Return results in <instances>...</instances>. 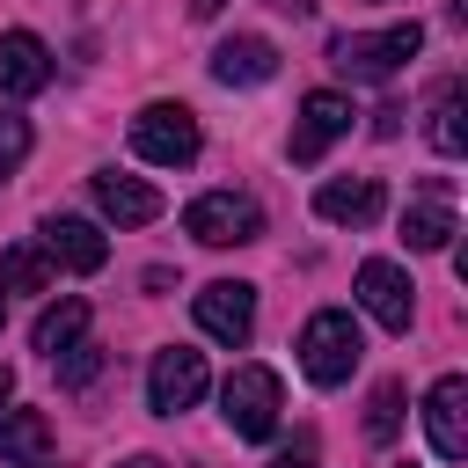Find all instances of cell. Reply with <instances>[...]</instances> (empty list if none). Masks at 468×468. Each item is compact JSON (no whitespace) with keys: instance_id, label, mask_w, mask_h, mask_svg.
I'll return each mask as SVG.
<instances>
[{"instance_id":"d6986e66","label":"cell","mask_w":468,"mask_h":468,"mask_svg":"<svg viewBox=\"0 0 468 468\" xmlns=\"http://www.w3.org/2000/svg\"><path fill=\"white\" fill-rule=\"evenodd\" d=\"M0 285H7V292H44V285H51V256H44L37 241L0 249Z\"/></svg>"},{"instance_id":"5b68a950","label":"cell","mask_w":468,"mask_h":468,"mask_svg":"<svg viewBox=\"0 0 468 468\" xmlns=\"http://www.w3.org/2000/svg\"><path fill=\"white\" fill-rule=\"evenodd\" d=\"M183 227H190L205 249H234V241H256V234H263V205L241 197V190H205V197L183 212Z\"/></svg>"},{"instance_id":"7402d4cb","label":"cell","mask_w":468,"mask_h":468,"mask_svg":"<svg viewBox=\"0 0 468 468\" xmlns=\"http://www.w3.org/2000/svg\"><path fill=\"white\" fill-rule=\"evenodd\" d=\"M51 366H58V380H66V388H88V380L102 373V344H73V351H58Z\"/></svg>"},{"instance_id":"e0dca14e","label":"cell","mask_w":468,"mask_h":468,"mask_svg":"<svg viewBox=\"0 0 468 468\" xmlns=\"http://www.w3.org/2000/svg\"><path fill=\"white\" fill-rule=\"evenodd\" d=\"M80 329H88V300H58V307H44V314H37V351H44V358H58V351H73V344H80Z\"/></svg>"},{"instance_id":"2e32d148","label":"cell","mask_w":468,"mask_h":468,"mask_svg":"<svg viewBox=\"0 0 468 468\" xmlns=\"http://www.w3.org/2000/svg\"><path fill=\"white\" fill-rule=\"evenodd\" d=\"M0 461H15V468L51 461V424H44L37 410H15V417L0 424Z\"/></svg>"},{"instance_id":"44dd1931","label":"cell","mask_w":468,"mask_h":468,"mask_svg":"<svg viewBox=\"0 0 468 468\" xmlns=\"http://www.w3.org/2000/svg\"><path fill=\"white\" fill-rule=\"evenodd\" d=\"M395 424H402V388L380 380V388H373V410H366V439L380 446V439H395Z\"/></svg>"},{"instance_id":"cb8c5ba5","label":"cell","mask_w":468,"mask_h":468,"mask_svg":"<svg viewBox=\"0 0 468 468\" xmlns=\"http://www.w3.org/2000/svg\"><path fill=\"white\" fill-rule=\"evenodd\" d=\"M271 468H314V439L300 431V439H292L285 453H271Z\"/></svg>"},{"instance_id":"277c9868","label":"cell","mask_w":468,"mask_h":468,"mask_svg":"<svg viewBox=\"0 0 468 468\" xmlns=\"http://www.w3.org/2000/svg\"><path fill=\"white\" fill-rule=\"evenodd\" d=\"M424 51V29L417 22H395V29H380V37H336V73H351V80H395V66L402 58H417Z\"/></svg>"},{"instance_id":"8fae6325","label":"cell","mask_w":468,"mask_h":468,"mask_svg":"<svg viewBox=\"0 0 468 468\" xmlns=\"http://www.w3.org/2000/svg\"><path fill=\"white\" fill-rule=\"evenodd\" d=\"M44 88H51V51H44V37L7 29V37H0V95H44Z\"/></svg>"},{"instance_id":"7c38bea8","label":"cell","mask_w":468,"mask_h":468,"mask_svg":"<svg viewBox=\"0 0 468 468\" xmlns=\"http://www.w3.org/2000/svg\"><path fill=\"white\" fill-rule=\"evenodd\" d=\"M44 256H51V263H66V271H102V263H110V241H102L88 219L51 212V219H44Z\"/></svg>"},{"instance_id":"9a60e30c","label":"cell","mask_w":468,"mask_h":468,"mask_svg":"<svg viewBox=\"0 0 468 468\" xmlns=\"http://www.w3.org/2000/svg\"><path fill=\"white\" fill-rule=\"evenodd\" d=\"M314 212H322L329 227H366V219H380V183H373V176L322 183V190H314Z\"/></svg>"},{"instance_id":"30bf717a","label":"cell","mask_w":468,"mask_h":468,"mask_svg":"<svg viewBox=\"0 0 468 468\" xmlns=\"http://www.w3.org/2000/svg\"><path fill=\"white\" fill-rule=\"evenodd\" d=\"M351 117H358V110H351V102H344L336 88H314V95L300 102V132H292V161H300V168H307V161H322V146H329V139H344V132H351Z\"/></svg>"},{"instance_id":"9c48e42d","label":"cell","mask_w":468,"mask_h":468,"mask_svg":"<svg viewBox=\"0 0 468 468\" xmlns=\"http://www.w3.org/2000/svg\"><path fill=\"white\" fill-rule=\"evenodd\" d=\"M424 431H431V453H439V461H468V380H461V373L431 380V395H424Z\"/></svg>"},{"instance_id":"ffe728a7","label":"cell","mask_w":468,"mask_h":468,"mask_svg":"<svg viewBox=\"0 0 468 468\" xmlns=\"http://www.w3.org/2000/svg\"><path fill=\"white\" fill-rule=\"evenodd\" d=\"M461 117H468V95H461V88H446V95H439V117H431V146H439L446 161L468 146V124H461Z\"/></svg>"},{"instance_id":"8992f818","label":"cell","mask_w":468,"mask_h":468,"mask_svg":"<svg viewBox=\"0 0 468 468\" xmlns=\"http://www.w3.org/2000/svg\"><path fill=\"white\" fill-rule=\"evenodd\" d=\"M197 329L212 336V344H249V329H256V285H241V278H212L205 292H197Z\"/></svg>"},{"instance_id":"ac0fdd59","label":"cell","mask_w":468,"mask_h":468,"mask_svg":"<svg viewBox=\"0 0 468 468\" xmlns=\"http://www.w3.org/2000/svg\"><path fill=\"white\" fill-rule=\"evenodd\" d=\"M402 241H410V249H446V241H453V205H446V197L410 205V212H402Z\"/></svg>"},{"instance_id":"3957f363","label":"cell","mask_w":468,"mask_h":468,"mask_svg":"<svg viewBox=\"0 0 468 468\" xmlns=\"http://www.w3.org/2000/svg\"><path fill=\"white\" fill-rule=\"evenodd\" d=\"M219 402H227L234 439H271L278 431V410H285V388H278L271 366H234L227 388H219Z\"/></svg>"},{"instance_id":"5bb4252c","label":"cell","mask_w":468,"mask_h":468,"mask_svg":"<svg viewBox=\"0 0 468 468\" xmlns=\"http://www.w3.org/2000/svg\"><path fill=\"white\" fill-rule=\"evenodd\" d=\"M212 73H219L227 88H256V80L278 73V44H271V37H227V44L212 51Z\"/></svg>"},{"instance_id":"52a82bcc","label":"cell","mask_w":468,"mask_h":468,"mask_svg":"<svg viewBox=\"0 0 468 468\" xmlns=\"http://www.w3.org/2000/svg\"><path fill=\"white\" fill-rule=\"evenodd\" d=\"M197 395H205V351H190V344H168V351H154L146 402H154L161 417H176V410H190Z\"/></svg>"},{"instance_id":"603a6c76","label":"cell","mask_w":468,"mask_h":468,"mask_svg":"<svg viewBox=\"0 0 468 468\" xmlns=\"http://www.w3.org/2000/svg\"><path fill=\"white\" fill-rule=\"evenodd\" d=\"M22 154H29V117H15V110H0V183L22 168Z\"/></svg>"},{"instance_id":"7a4b0ae2","label":"cell","mask_w":468,"mask_h":468,"mask_svg":"<svg viewBox=\"0 0 468 468\" xmlns=\"http://www.w3.org/2000/svg\"><path fill=\"white\" fill-rule=\"evenodd\" d=\"M132 146H139V161H154V168H190L197 161V117L183 110V102H146L139 117H132Z\"/></svg>"},{"instance_id":"6da1fadb","label":"cell","mask_w":468,"mask_h":468,"mask_svg":"<svg viewBox=\"0 0 468 468\" xmlns=\"http://www.w3.org/2000/svg\"><path fill=\"white\" fill-rule=\"evenodd\" d=\"M358 358H366V336H358V322H351L344 307L307 314V329H300V373H307L314 388L351 380V373H358Z\"/></svg>"},{"instance_id":"d4e9b609","label":"cell","mask_w":468,"mask_h":468,"mask_svg":"<svg viewBox=\"0 0 468 468\" xmlns=\"http://www.w3.org/2000/svg\"><path fill=\"white\" fill-rule=\"evenodd\" d=\"M7 395H15V373H7V366H0V402H7Z\"/></svg>"},{"instance_id":"484cf974","label":"cell","mask_w":468,"mask_h":468,"mask_svg":"<svg viewBox=\"0 0 468 468\" xmlns=\"http://www.w3.org/2000/svg\"><path fill=\"white\" fill-rule=\"evenodd\" d=\"M124 468H161V461H154V453H139V461H124Z\"/></svg>"},{"instance_id":"ba28073f","label":"cell","mask_w":468,"mask_h":468,"mask_svg":"<svg viewBox=\"0 0 468 468\" xmlns=\"http://www.w3.org/2000/svg\"><path fill=\"white\" fill-rule=\"evenodd\" d=\"M358 300H366V314H373L380 329H395V336H402L410 314H417V285H410L388 256H366V263H358Z\"/></svg>"},{"instance_id":"4fadbf2b","label":"cell","mask_w":468,"mask_h":468,"mask_svg":"<svg viewBox=\"0 0 468 468\" xmlns=\"http://www.w3.org/2000/svg\"><path fill=\"white\" fill-rule=\"evenodd\" d=\"M95 205H102L117 227H146V219H161V190L139 183V176H117V168L95 176Z\"/></svg>"}]
</instances>
